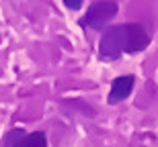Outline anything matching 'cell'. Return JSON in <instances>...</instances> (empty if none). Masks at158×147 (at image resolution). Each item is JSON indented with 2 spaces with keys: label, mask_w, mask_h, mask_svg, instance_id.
Instances as JSON below:
<instances>
[{
  "label": "cell",
  "mask_w": 158,
  "mask_h": 147,
  "mask_svg": "<svg viewBox=\"0 0 158 147\" xmlns=\"http://www.w3.org/2000/svg\"><path fill=\"white\" fill-rule=\"evenodd\" d=\"M150 45V35L140 25H115L105 31L99 43V55L105 61L117 59L121 53H138Z\"/></svg>",
  "instance_id": "cell-1"
},
{
  "label": "cell",
  "mask_w": 158,
  "mask_h": 147,
  "mask_svg": "<svg viewBox=\"0 0 158 147\" xmlns=\"http://www.w3.org/2000/svg\"><path fill=\"white\" fill-rule=\"evenodd\" d=\"M117 14V4L113 0H101V2H94L90 8L86 10V14L78 21L82 29H103L113 17Z\"/></svg>",
  "instance_id": "cell-2"
},
{
  "label": "cell",
  "mask_w": 158,
  "mask_h": 147,
  "mask_svg": "<svg viewBox=\"0 0 158 147\" xmlns=\"http://www.w3.org/2000/svg\"><path fill=\"white\" fill-rule=\"evenodd\" d=\"M134 84H135V78L134 76L115 78L113 84H111V92H109V102H111V104H117V102L125 100L129 96V92L134 90Z\"/></svg>",
  "instance_id": "cell-3"
},
{
  "label": "cell",
  "mask_w": 158,
  "mask_h": 147,
  "mask_svg": "<svg viewBox=\"0 0 158 147\" xmlns=\"http://www.w3.org/2000/svg\"><path fill=\"white\" fill-rule=\"evenodd\" d=\"M12 147H47V139L45 133L35 131V133H29V135H23Z\"/></svg>",
  "instance_id": "cell-4"
},
{
  "label": "cell",
  "mask_w": 158,
  "mask_h": 147,
  "mask_svg": "<svg viewBox=\"0 0 158 147\" xmlns=\"http://www.w3.org/2000/svg\"><path fill=\"white\" fill-rule=\"evenodd\" d=\"M62 2H64L68 8H72V10H78L82 6V0H62Z\"/></svg>",
  "instance_id": "cell-5"
}]
</instances>
